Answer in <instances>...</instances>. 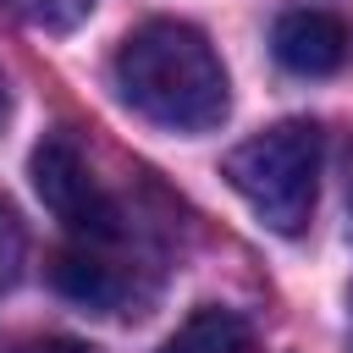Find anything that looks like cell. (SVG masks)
<instances>
[{
	"mask_svg": "<svg viewBox=\"0 0 353 353\" xmlns=\"http://www.w3.org/2000/svg\"><path fill=\"white\" fill-rule=\"evenodd\" d=\"M116 94L165 132H210L232 110V83L215 44L176 17L132 28L116 50Z\"/></svg>",
	"mask_w": 353,
	"mask_h": 353,
	"instance_id": "6da1fadb",
	"label": "cell"
},
{
	"mask_svg": "<svg viewBox=\"0 0 353 353\" xmlns=\"http://www.w3.org/2000/svg\"><path fill=\"white\" fill-rule=\"evenodd\" d=\"M320 160H325V132L314 121L292 116V121H276V127L243 138L226 154V182L270 232L298 237L314 215Z\"/></svg>",
	"mask_w": 353,
	"mask_h": 353,
	"instance_id": "7a4b0ae2",
	"label": "cell"
},
{
	"mask_svg": "<svg viewBox=\"0 0 353 353\" xmlns=\"http://www.w3.org/2000/svg\"><path fill=\"white\" fill-rule=\"evenodd\" d=\"M33 188L44 199V210L77 232L83 243H116L121 237V204L110 199V188L94 176V165L83 160V149L66 138V132H50L39 149H33Z\"/></svg>",
	"mask_w": 353,
	"mask_h": 353,
	"instance_id": "3957f363",
	"label": "cell"
},
{
	"mask_svg": "<svg viewBox=\"0 0 353 353\" xmlns=\"http://www.w3.org/2000/svg\"><path fill=\"white\" fill-rule=\"evenodd\" d=\"M270 50L287 72L298 77H331L353 61V28L336 17V11H320V6H298L276 22L270 33Z\"/></svg>",
	"mask_w": 353,
	"mask_h": 353,
	"instance_id": "277c9868",
	"label": "cell"
},
{
	"mask_svg": "<svg viewBox=\"0 0 353 353\" xmlns=\"http://www.w3.org/2000/svg\"><path fill=\"white\" fill-rule=\"evenodd\" d=\"M50 287L83 309L99 314H121L132 303V270L121 259H110L99 243H72L50 259Z\"/></svg>",
	"mask_w": 353,
	"mask_h": 353,
	"instance_id": "5b68a950",
	"label": "cell"
},
{
	"mask_svg": "<svg viewBox=\"0 0 353 353\" xmlns=\"http://www.w3.org/2000/svg\"><path fill=\"white\" fill-rule=\"evenodd\" d=\"M160 353H254V331H248V320H243L237 309L204 303V309H193V314L165 336Z\"/></svg>",
	"mask_w": 353,
	"mask_h": 353,
	"instance_id": "8992f818",
	"label": "cell"
},
{
	"mask_svg": "<svg viewBox=\"0 0 353 353\" xmlns=\"http://www.w3.org/2000/svg\"><path fill=\"white\" fill-rule=\"evenodd\" d=\"M0 11H11L17 22H28L39 33H72L88 22L94 0H0Z\"/></svg>",
	"mask_w": 353,
	"mask_h": 353,
	"instance_id": "52a82bcc",
	"label": "cell"
},
{
	"mask_svg": "<svg viewBox=\"0 0 353 353\" xmlns=\"http://www.w3.org/2000/svg\"><path fill=\"white\" fill-rule=\"evenodd\" d=\"M22 254H28V237H22V221H17V210L0 199V292L17 281V270H22Z\"/></svg>",
	"mask_w": 353,
	"mask_h": 353,
	"instance_id": "ba28073f",
	"label": "cell"
},
{
	"mask_svg": "<svg viewBox=\"0 0 353 353\" xmlns=\"http://www.w3.org/2000/svg\"><path fill=\"white\" fill-rule=\"evenodd\" d=\"M6 353H94V347L77 336H28V342H11Z\"/></svg>",
	"mask_w": 353,
	"mask_h": 353,
	"instance_id": "9c48e42d",
	"label": "cell"
},
{
	"mask_svg": "<svg viewBox=\"0 0 353 353\" xmlns=\"http://www.w3.org/2000/svg\"><path fill=\"white\" fill-rule=\"evenodd\" d=\"M6 116H11V94H6V77H0V127H6Z\"/></svg>",
	"mask_w": 353,
	"mask_h": 353,
	"instance_id": "30bf717a",
	"label": "cell"
}]
</instances>
